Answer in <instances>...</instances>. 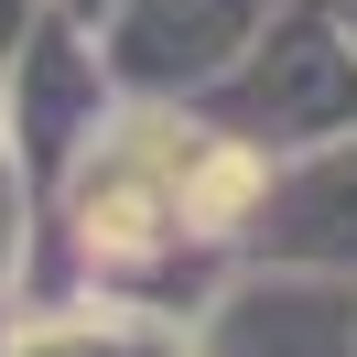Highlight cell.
I'll use <instances>...</instances> for the list:
<instances>
[{
	"label": "cell",
	"mask_w": 357,
	"mask_h": 357,
	"mask_svg": "<svg viewBox=\"0 0 357 357\" xmlns=\"http://www.w3.org/2000/svg\"><path fill=\"white\" fill-rule=\"evenodd\" d=\"M44 22H54V0H0V54H22Z\"/></svg>",
	"instance_id": "cell-3"
},
{
	"label": "cell",
	"mask_w": 357,
	"mask_h": 357,
	"mask_svg": "<svg viewBox=\"0 0 357 357\" xmlns=\"http://www.w3.org/2000/svg\"><path fill=\"white\" fill-rule=\"evenodd\" d=\"M0 98H11V54H0Z\"/></svg>",
	"instance_id": "cell-6"
},
{
	"label": "cell",
	"mask_w": 357,
	"mask_h": 357,
	"mask_svg": "<svg viewBox=\"0 0 357 357\" xmlns=\"http://www.w3.org/2000/svg\"><path fill=\"white\" fill-rule=\"evenodd\" d=\"M66 217H76V260H87L98 282H141V271L184 238V217H174V195H162V174H152V152H141L130 119L76 162Z\"/></svg>",
	"instance_id": "cell-2"
},
{
	"label": "cell",
	"mask_w": 357,
	"mask_h": 357,
	"mask_svg": "<svg viewBox=\"0 0 357 357\" xmlns=\"http://www.w3.org/2000/svg\"><path fill=\"white\" fill-rule=\"evenodd\" d=\"M282 0H119L98 22V54H109L119 87L174 98V87H217L238 54H260V22Z\"/></svg>",
	"instance_id": "cell-1"
},
{
	"label": "cell",
	"mask_w": 357,
	"mask_h": 357,
	"mask_svg": "<svg viewBox=\"0 0 357 357\" xmlns=\"http://www.w3.org/2000/svg\"><path fill=\"white\" fill-rule=\"evenodd\" d=\"M54 11H66L76 33H98V22H109V11H119V0H54Z\"/></svg>",
	"instance_id": "cell-4"
},
{
	"label": "cell",
	"mask_w": 357,
	"mask_h": 357,
	"mask_svg": "<svg viewBox=\"0 0 357 357\" xmlns=\"http://www.w3.org/2000/svg\"><path fill=\"white\" fill-rule=\"evenodd\" d=\"M335 22H347V44H357V0H335Z\"/></svg>",
	"instance_id": "cell-5"
}]
</instances>
